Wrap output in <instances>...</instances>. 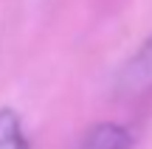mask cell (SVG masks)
<instances>
[{"label": "cell", "instance_id": "cell-1", "mask_svg": "<svg viewBox=\"0 0 152 149\" xmlns=\"http://www.w3.org/2000/svg\"><path fill=\"white\" fill-rule=\"evenodd\" d=\"M118 90L124 96L152 93V37H147L138 45V51L118 71Z\"/></svg>", "mask_w": 152, "mask_h": 149}, {"label": "cell", "instance_id": "cell-2", "mask_svg": "<svg viewBox=\"0 0 152 149\" xmlns=\"http://www.w3.org/2000/svg\"><path fill=\"white\" fill-rule=\"evenodd\" d=\"M132 132L124 124L102 121L93 124L79 141V149H132Z\"/></svg>", "mask_w": 152, "mask_h": 149}, {"label": "cell", "instance_id": "cell-3", "mask_svg": "<svg viewBox=\"0 0 152 149\" xmlns=\"http://www.w3.org/2000/svg\"><path fill=\"white\" fill-rule=\"evenodd\" d=\"M0 149H31L17 110L0 107Z\"/></svg>", "mask_w": 152, "mask_h": 149}]
</instances>
